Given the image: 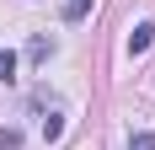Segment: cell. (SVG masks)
Masks as SVG:
<instances>
[{
  "label": "cell",
  "instance_id": "obj_1",
  "mask_svg": "<svg viewBox=\"0 0 155 150\" xmlns=\"http://www.w3.org/2000/svg\"><path fill=\"white\" fill-rule=\"evenodd\" d=\"M150 43H155V27H150V22H139V27L128 32V54H134V59H139V54H144Z\"/></svg>",
  "mask_w": 155,
  "mask_h": 150
},
{
  "label": "cell",
  "instance_id": "obj_7",
  "mask_svg": "<svg viewBox=\"0 0 155 150\" xmlns=\"http://www.w3.org/2000/svg\"><path fill=\"white\" fill-rule=\"evenodd\" d=\"M128 145H134V150H155V134H134Z\"/></svg>",
  "mask_w": 155,
  "mask_h": 150
},
{
  "label": "cell",
  "instance_id": "obj_2",
  "mask_svg": "<svg viewBox=\"0 0 155 150\" xmlns=\"http://www.w3.org/2000/svg\"><path fill=\"white\" fill-rule=\"evenodd\" d=\"M91 16V0H64V22H86Z\"/></svg>",
  "mask_w": 155,
  "mask_h": 150
},
{
  "label": "cell",
  "instance_id": "obj_4",
  "mask_svg": "<svg viewBox=\"0 0 155 150\" xmlns=\"http://www.w3.org/2000/svg\"><path fill=\"white\" fill-rule=\"evenodd\" d=\"M0 80H5V86L16 80V54H11V48H0Z\"/></svg>",
  "mask_w": 155,
  "mask_h": 150
},
{
  "label": "cell",
  "instance_id": "obj_6",
  "mask_svg": "<svg viewBox=\"0 0 155 150\" xmlns=\"http://www.w3.org/2000/svg\"><path fill=\"white\" fill-rule=\"evenodd\" d=\"M21 145V134H16V129H5V134H0V150H16Z\"/></svg>",
  "mask_w": 155,
  "mask_h": 150
},
{
  "label": "cell",
  "instance_id": "obj_3",
  "mask_svg": "<svg viewBox=\"0 0 155 150\" xmlns=\"http://www.w3.org/2000/svg\"><path fill=\"white\" fill-rule=\"evenodd\" d=\"M48 54H54V43H48V38H32V43H27V59H32V64H43Z\"/></svg>",
  "mask_w": 155,
  "mask_h": 150
},
{
  "label": "cell",
  "instance_id": "obj_5",
  "mask_svg": "<svg viewBox=\"0 0 155 150\" xmlns=\"http://www.w3.org/2000/svg\"><path fill=\"white\" fill-rule=\"evenodd\" d=\"M64 134V118H59V113H48V118H43V139H48V145H54V139H59Z\"/></svg>",
  "mask_w": 155,
  "mask_h": 150
}]
</instances>
